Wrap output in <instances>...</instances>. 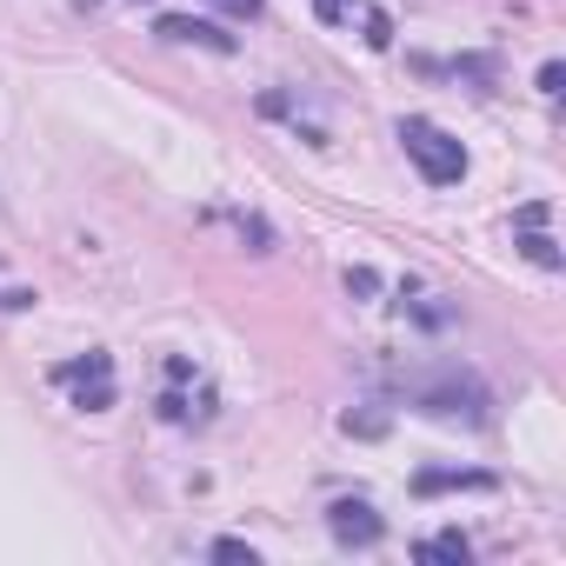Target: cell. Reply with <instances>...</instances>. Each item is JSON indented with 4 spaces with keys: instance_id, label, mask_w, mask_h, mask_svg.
<instances>
[{
    "instance_id": "obj_2",
    "label": "cell",
    "mask_w": 566,
    "mask_h": 566,
    "mask_svg": "<svg viewBox=\"0 0 566 566\" xmlns=\"http://www.w3.org/2000/svg\"><path fill=\"white\" fill-rule=\"evenodd\" d=\"M54 380L74 394V407H87V413H101V407H114V360L107 354H87V360H67V367H54Z\"/></svg>"
},
{
    "instance_id": "obj_7",
    "label": "cell",
    "mask_w": 566,
    "mask_h": 566,
    "mask_svg": "<svg viewBox=\"0 0 566 566\" xmlns=\"http://www.w3.org/2000/svg\"><path fill=\"white\" fill-rule=\"evenodd\" d=\"M213 559H247L253 566V546L247 539H213Z\"/></svg>"
},
{
    "instance_id": "obj_5",
    "label": "cell",
    "mask_w": 566,
    "mask_h": 566,
    "mask_svg": "<svg viewBox=\"0 0 566 566\" xmlns=\"http://www.w3.org/2000/svg\"><path fill=\"white\" fill-rule=\"evenodd\" d=\"M473 546H467V533H440V539H427L420 546V559H467Z\"/></svg>"
},
{
    "instance_id": "obj_6",
    "label": "cell",
    "mask_w": 566,
    "mask_h": 566,
    "mask_svg": "<svg viewBox=\"0 0 566 566\" xmlns=\"http://www.w3.org/2000/svg\"><path fill=\"white\" fill-rule=\"evenodd\" d=\"M440 486H486V473H420V493H440Z\"/></svg>"
},
{
    "instance_id": "obj_1",
    "label": "cell",
    "mask_w": 566,
    "mask_h": 566,
    "mask_svg": "<svg viewBox=\"0 0 566 566\" xmlns=\"http://www.w3.org/2000/svg\"><path fill=\"white\" fill-rule=\"evenodd\" d=\"M400 147H407V160L420 167L427 187H453V180H467V147H460L447 127H433V120H400Z\"/></svg>"
},
{
    "instance_id": "obj_8",
    "label": "cell",
    "mask_w": 566,
    "mask_h": 566,
    "mask_svg": "<svg viewBox=\"0 0 566 566\" xmlns=\"http://www.w3.org/2000/svg\"><path fill=\"white\" fill-rule=\"evenodd\" d=\"M314 8H321V21H334V28H340V21L354 14V0H314Z\"/></svg>"
},
{
    "instance_id": "obj_3",
    "label": "cell",
    "mask_w": 566,
    "mask_h": 566,
    "mask_svg": "<svg viewBox=\"0 0 566 566\" xmlns=\"http://www.w3.org/2000/svg\"><path fill=\"white\" fill-rule=\"evenodd\" d=\"M334 539H340V546H374V539H380V513H374L367 500H340V506H334Z\"/></svg>"
},
{
    "instance_id": "obj_9",
    "label": "cell",
    "mask_w": 566,
    "mask_h": 566,
    "mask_svg": "<svg viewBox=\"0 0 566 566\" xmlns=\"http://www.w3.org/2000/svg\"><path fill=\"white\" fill-rule=\"evenodd\" d=\"M227 14H260V0H220Z\"/></svg>"
},
{
    "instance_id": "obj_4",
    "label": "cell",
    "mask_w": 566,
    "mask_h": 566,
    "mask_svg": "<svg viewBox=\"0 0 566 566\" xmlns=\"http://www.w3.org/2000/svg\"><path fill=\"white\" fill-rule=\"evenodd\" d=\"M160 41H200L213 54H233V34H220L207 21H187V14H160Z\"/></svg>"
}]
</instances>
